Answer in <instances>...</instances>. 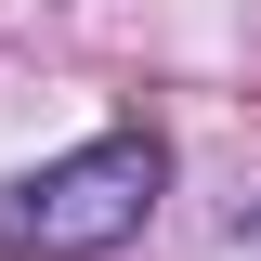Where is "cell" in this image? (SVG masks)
<instances>
[{
  "mask_svg": "<svg viewBox=\"0 0 261 261\" xmlns=\"http://www.w3.org/2000/svg\"><path fill=\"white\" fill-rule=\"evenodd\" d=\"M157 183H170V144L157 130H105V144H79V157L27 170V183L0 196V248H27V261L130 248V235L157 222Z\"/></svg>",
  "mask_w": 261,
  "mask_h": 261,
  "instance_id": "cell-1",
  "label": "cell"
},
{
  "mask_svg": "<svg viewBox=\"0 0 261 261\" xmlns=\"http://www.w3.org/2000/svg\"><path fill=\"white\" fill-rule=\"evenodd\" d=\"M248 222H261V209H248Z\"/></svg>",
  "mask_w": 261,
  "mask_h": 261,
  "instance_id": "cell-2",
  "label": "cell"
}]
</instances>
